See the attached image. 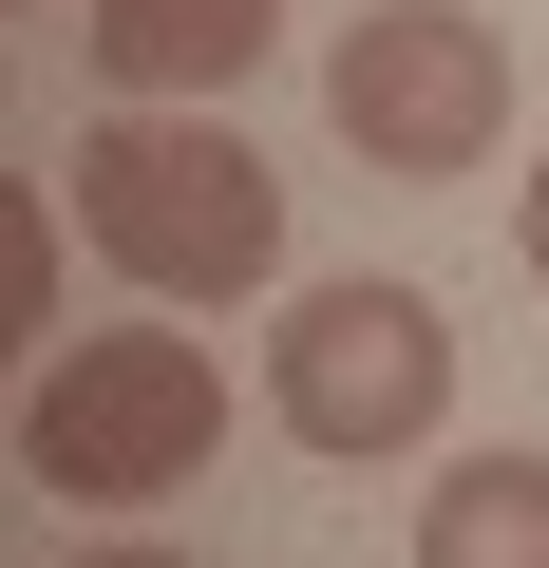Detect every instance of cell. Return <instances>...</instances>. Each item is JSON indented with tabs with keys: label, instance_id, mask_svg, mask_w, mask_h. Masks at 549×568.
Returning a JSON list of instances; mask_svg holds the SVG:
<instances>
[{
	"label": "cell",
	"instance_id": "obj_2",
	"mask_svg": "<svg viewBox=\"0 0 549 568\" xmlns=\"http://www.w3.org/2000/svg\"><path fill=\"white\" fill-rule=\"evenodd\" d=\"M227 455V361L190 323H95L20 379V474L77 493V511H152Z\"/></svg>",
	"mask_w": 549,
	"mask_h": 568
},
{
	"label": "cell",
	"instance_id": "obj_7",
	"mask_svg": "<svg viewBox=\"0 0 549 568\" xmlns=\"http://www.w3.org/2000/svg\"><path fill=\"white\" fill-rule=\"evenodd\" d=\"M0 323H58V227H39V190H0Z\"/></svg>",
	"mask_w": 549,
	"mask_h": 568
},
{
	"label": "cell",
	"instance_id": "obj_4",
	"mask_svg": "<svg viewBox=\"0 0 549 568\" xmlns=\"http://www.w3.org/2000/svg\"><path fill=\"white\" fill-rule=\"evenodd\" d=\"M323 114H342L360 171L455 190V171H492V133H511V39L474 20V0H360L342 58H323Z\"/></svg>",
	"mask_w": 549,
	"mask_h": 568
},
{
	"label": "cell",
	"instance_id": "obj_3",
	"mask_svg": "<svg viewBox=\"0 0 549 568\" xmlns=\"http://www.w3.org/2000/svg\"><path fill=\"white\" fill-rule=\"evenodd\" d=\"M265 417H285L304 455H342V474H379V455H417L436 417H455V323L417 304V284H304L285 323H265Z\"/></svg>",
	"mask_w": 549,
	"mask_h": 568
},
{
	"label": "cell",
	"instance_id": "obj_6",
	"mask_svg": "<svg viewBox=\"0 0 549 568\" xmlns=\"http://www.w3.org/2000/svg\"><path fill=\"white\" fill-rule=\"evenodd\" d=\"M417 568H549V455L530 436L511 455H455L417 493Z\"/></svg>",
	"mask_w": 549,
	"mask_h": 568
},
{
	"label": "cell",
	"instance_id": "obj_5",
	"mask_svg": "<svg viewBox=\"0 0 549 568\" xmlns=\"http://www.w3.org/2000/svg\"><path fill=\"white\" fill-rule=\"evenodd\" d=\"M77 39H95L114 95H227L265 39H285V0H95Z\"/></svg>",
	"mask_w": 549,
	"mask_h": 568
},
{
	"label": "cell",
	"instance_id": "obj_1",
	"mask_svg": "<svg viewBox=\"0 0 549 568\" xmlns=\"http://www.w3.org/2000/svg\"><path fill=\"white\" fill-rule=\"evenodd\" d=\"M77 246L133 304H246L285 265V171L227 114H95L77 133Z\"/></svg>",
	"mask_w": 549,
	"mask_h": 568
},
{
	"label": "cell",
	"instance_id": "obj_8",
	"mask_svg": "<svg viewBox=\"0 0 549 568\" xmlns=\"http://www.w3.org/2000/svg\"><path fill=\"white\" fill-rule=\"evenodd\" d=\"M511 265L549 284V152H530V190H511Z\"/></svg>",
	"mask_w": 549,
	"mask_h": 568
},
{
	"label": "cell",
	"instance_id": "obj_9",
	"mask_svg": "<svg viewBox=\"0 0 549 568\" xmlns=\"http://www.w3.org/2000/svg\"><path fill=\"white\" fill-rule=\"evenodd\" d=\"M77 568H190V549H152V530H114V549H77Z\"/></svg>",
	"mask_w": 549,
	"mask_h": 568
}]
</instances>
